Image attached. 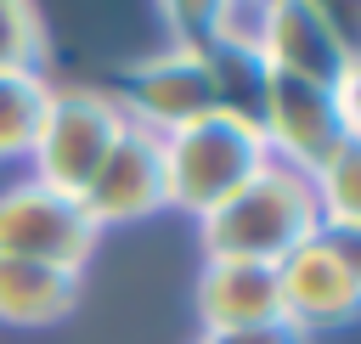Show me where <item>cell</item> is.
I'll list each match as a JSON object with an SVG mask.
<instances>
[{"label": "cell", "mask_w": 361, "mask_h": 344, "mask_svg": "<svg viewBox=\"0 0 361 344\" xmlns=\"http://www.w3.org/2000/svg\"><path fill=\"white\" fill-rule=\"evenodd\" d=\"M51 102L45 73H0V164H23Z\"/></svg>", "instance_id": "obj_13"}, {"label": "cell", "mask_w": 361, "mask_h": 344, "mask_svg": "<svg viewBox=\"0 0 361 344\" xmlns=\"http://www.w3.org/2000/svg\"><path fill=\"white\" fill-rule=\"evenodd\" d=\"M102 231L90 226L85 203L68 192H51L39 180L0 186V259L51 265V271H85Z\"/></svg>", "instance_id": "obj_5"}, {"label": "cell", "mask_w": 361, "mask_h": 344, "mask_svg": "<svg viewBox=\"0 0 361 344\" xmlns=\"http://www.w3.org/2000/svg\"><path fill=\"white\" fill-rule=\"evenodd\" d=\"M79 203L96 231L164 214V141L141 124H124V135L113 141L107 164L96 169V180L85 186Z\"/></svg>", "instance_id": "obj_9"}, {"label": "cell", "mask_w": 361, "mask_h": 344, "mask_svg": "<svg viewBox=\"0 0 361 344\" xmlns=\"http://www.w3.org/2000/svg\"><path fill=\"white\" fill-rule=\"evenodd\" d=\"M197 344H310V338L288 321H259V327H237V333H203Z\"/></svg>", "instance_id": "obj_17"}, {"label": "cell", "mask_w": 361, "mask_h": 344, "mask_svg": "<svg viewBox=\"0 0 361 344\" xmlns=\"http://www.w3.org/2000/svg\"><path fill=\"white\" fill-rule=\"evenodd\" d=\"M158 141H164V209H175L186 220H203L220 197H231L248 175H259L271 164L254 113L231 96Z\"/></svg>", "instance_id": "obj_1"}, {"label": "cell", "mask_w": 361, "mask_h": 344, "mask_svg": "<svg viewBox=\"0 0 361 344\" xmlns=\"http://www.w3.org/2000/svg\"><path fill=\"white\" fill-rule=\"evenodd\" d=\"M254 90H259V102L248 113H254V124L265 135L271 164H282V169H293L305 180L316 169H327L344 147L361 141V135H350V124L338 118V107H333V96L322 85H305V79L254 68Z\"/></svg>", "instance_id": "obj_4"}, {"label": "cell", "mask_w": 361, "mask_h": 344, "mask_svg": "<svg viewBox=\"0 0 361 344\" xmlns=\"http://www.w3.org/2000/svg\"><path fill=\"white\" fill-rule=\"evenodd\" d=\"M265 23H271V0H220V6H209V56L220 68L226 62L259 68Z\"/></svg>", "instance_id": "obj_14"}, {"label": "cell", "mask_w": 361, "mask_h": 344, "mask_svg": "<svg viewBox=\"0 0 361 344\" xmlns=\"http://www.w3.org/2000/svg\"><path fill=\"white\" fill-rule=\"evenodd\" d=\"M310 197H316V226L327 237L355 242V231H361V141L310 175Z\"/></svg>", "instance_id": "obj_12"}, {"label": "cell", "mask_w": 361, "mask_h": 344, "mask_svg": "<svg viewBox=\"0 0 361 344\" xmlns=\"http://www.w3.org/2000/svg\"><path fill=\"white\" fill-rule=\"evenodd\" d=\"M169 45L175 51H203L209 56V6H158Z\"/></svg>", "instance_id": "obj_16"}, {"label": "cell", "mask_w": 361, "mask_h": 344, "mask_svg": "<svg viewBox=\"0 0 361 344\" xmlns=\"http://www.w3.org/2000/svg\"><path fill=\"white\" fill-rule=\"evenodd\" d=\"M192 305H197L203 333H237V327L282 321V305H276V265L203 254L197 282H192Z\"/></svg>", "instance_id": "obj_10"}, {"label": "cell", "mask_w": 361, "mask_h": 344, "mask_svg": "<svg viewBox=\"0 0 361 344\" xmlns=\"http://www.w3.org/2000/svg\"><path fill=\"white\" fill-rule=\"evenodd\" d=\"M355 62H361V56H355V39L338 28V17H333L327 6H310V0H271L259 68L327 90V85H338Z\"/></svg>", "instance_id": "obj_8"}, {"label": "cell", "mask_w": 361, "mask_h": 344, "mask_svg": "<svg viewBox=\"0 0 361 344\" xmlns=\"http://www.w3.org/2000/svg\"><path fill=\"white\" fill-rule=\"evenodd\" d=\"M45 17L23 0H0V73H45Z\"/></svg>", "instance_id": "obj_15"}, {"label": "cell", "mask_w": 361, "mask_h": 344, "mask_svg": "<svg viewBox=\"0 0 361 344\" xmlns=\"http://www.w3.org/2000/svg\"><path fill=\"white\" fill-rule=\"evenodd\" d=\"M79 305V276L51 265L0 259V321L6 327H56Z\"/></svg>", "instance_id": "obj_11"}, {"label": "cell", "mask_w": 361, "mask_h": 344, "mask_svg": "<svg viewBox=\"0 0 361 344\" xmlns=\"http://www.w3.org/2000/svg\"><path fill=\"white\" fill-rule=\"evenodd\" d=\"M322 226H316V197H310V180L282 169V164H265L259 175H248L231 197H220L203 220H197V242L203 254H220V259H254V265H276L288 259L299 242H310Z\"/></svg>", "instance_id": "obj_2"}, {"label": "cell", "mask_w": 361, "mask_h": 344, "mask_svg": "<svg viewBox=\"0 0 361 344\" xmlns=\"http://www.w3.org/2000/svg\"><path fill=\"white\" fill-rule=\"evenodd\" d=\"M124 118L152 130V135H169L192 118H203L209 107L226 102V68L203 51H152L141 56L135 68H124V90H113Z\"/></svg>", "instance_id": "obj_7"}, {"label": "cell", "mask_w": 361, "mask_h": 344, "mask_svg": "<svg viewBox=\"0 0 361 344\" xmlns=\"http://www.w3.org/2000/svg\"><path fill=\"white\" fill-rule=\"evenodd\" d=\"M276 305H282V321L299 327L305 338L350 327L355 310H361V259H355V242L316 231L288 259H276Z\"/></svg>", "instance_id": "obj_6"}, {"label": "cell", "mask_w": 361, "mask_h": 344, "mask_svg": "<svg viewBox=\"0 0 361 344\" xmlns=\"http://www.w3.org/2000/svg\"><path fill=\"white\" fill-rule=\"evenodd\" d=\"M124 124L130 118H124L113 90H102V85H51L39 135L28 147V164H34L28 180H39L51 192H68V197H85V186L107 164L113 141L124 135Z\"/></svg>", "instance_id": "obj_3"}]
</instances>
